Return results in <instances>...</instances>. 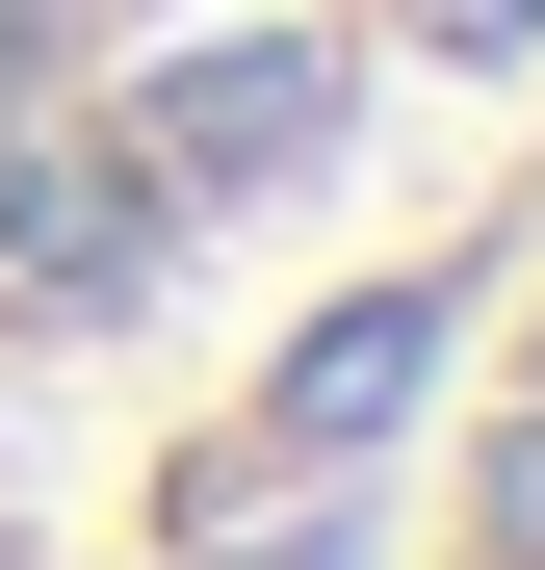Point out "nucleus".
<instances>
[{"instance_id": "obj_1", "label": "nucleus", "mask_w": 545, "mask_h": 570, "mask_svg": "<svg viewBox=\"0 0 545 570\" xmlns=\"http://www.w3.org/2000/svg\"><path fill=\"white\" fill-rule=\"evenodd\" d=\"M390 570H545V234H519L468 390H441V441H416V544Z\"/></svg>"}]
</instances>
